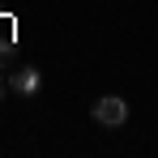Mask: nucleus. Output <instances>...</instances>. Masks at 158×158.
Segmentation results:
<instances>
[{"mask_svg":"<svg viewBox=\"0 0 158 158\" xmlns=\"http://www.w3.org/2000/svg\"><path fill=\"white\" fill-rule=\"evenodd\" d=\"M9 90H13V94H22V98H34V94L43 90V73L26 64V69H17V73H13V81H9Z\"/></svg>","mask_w":158,"mask_h":158,"instance_id":"obj_2","label":"nucleus"},{"mask_svg":"<svg viewBox=\"0 0 158 158\" xmlns=\"http://www.w3.org/2000/svg\"><path fill=\"white\" fill-rule=\"evenodd\" d=\"M90 115H94V124H103V128H120V124H128V98L103 94L98 103L90 107Z\"/></svg>","mask_w":158,"mask_h":158,"instance_id":"obj_1","label":"nucleus"},{"mask_svg":"<svg viewBox=\"0 0 158 158\" xmlns=\"http://www.w3.org/2000/svg\"><path fill=\"white\" fill-rule=\"evenodd\" d=\"M0 98H4V81H0Z\"/></svg>","mask_w":158,"mask_h":158,"instance_id":"obj_3","label":"nucleus"}]
</instances>
